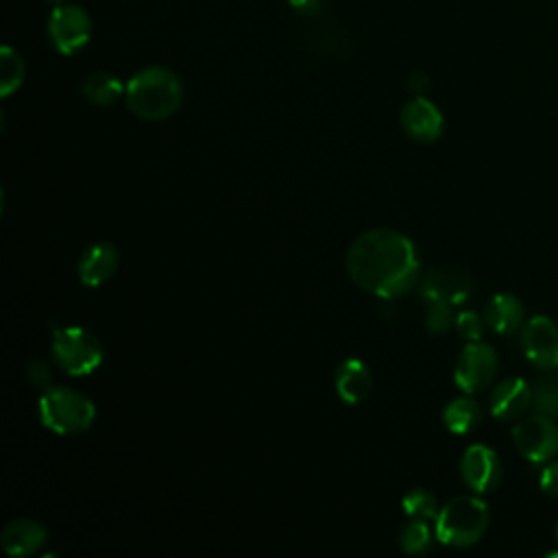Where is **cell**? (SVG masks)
<instances>
[{
	"instance_id": "1",
	"label": "cell",
	"mask_w": 558,
	"mask_h": 558,
	"mask_svg": "<svg viewBox=\"0 0 558 558\" xmlns=\"http://www.w3.org/2000/svg\"><path fill=\"white\" fill-rule=\"evenodd\" d=\"M347 272L366 292L392 299L416 286L421 262L408 235L395 229H371L351 244Z\"/></svg>"
},
{
	"instance_id": "2",
	"label": "cell",
	"mask_w": 558,
	"mask_h": 558,
	"mask_svg": "<svg viewBox=\"0 0 558 558\" xmlns=\"http://www.w3.org/2000/svg\"><path fill=\"white\" fill-rule=\"evenodd\" d=\"M126 107L142 120H166L179 111L183 87L168 68H144L124 87Z\"/></svg>"
},
{
	"instance_id": "3",
	"label": "cell",
	"mask_w": 558,
	"mask_h": 558,
	"mask_svg": "<svg viewBox=\"0 0 558 558\" xmlns=\"http://www.w3.org/2000/svg\"><path fill=\"white\" fill-rule=\"evenodd\" d=\"M488 527V508L480 497L462 495L447 501L436 514V538L449 547L475 545Z\"/></svg>"
},
{
	"instance_id": "4",
	"label": "cell",
	"mask_w": 558,
	"mask_h": 558,
	"mask_svg": "<svg viewBox=\"0 0 558 558\" xmlns=\"http://www.w3.org/2000/svg\"><path fill=\"white\" fill-rule=\"evenodd\" d=\"M39 418L54 434H81L94 423L96 408L78 390L48 386L39 397Z\"/></svg>"
},
{
	"instance_id": "5",
	"label": "cell",
	"mask_w": 558,
	"mask_h": 558,
	"mask_svg": "<svg viewBox=\"0 0 558 558\" xmlns=\"http://www.w3.org/2000/svg\"><path fill=\"white\" fill-rule=\"evenodd\" d=\"M52 357L68 375L83 377L94 373L102 364V344L85 327H54L52 331Z\"/></svg>"
},
{
	"instance_id": "6",
	"label": "cell",
	"mask_w": 558,
	"mask_h": 558,
	"mask_svg": "<svg viewBox=\"0 0 558 558\" xmlns=\"http://www.w3.org/2000/svg\"><path fill=\"white\" fill-rule=\"evenodd\" d=\"M512 440L525 460L541 464L558 453V425L547 414H534L514 425Z\"/></svg>"
},
{
	"instance_id": "7",
	"label": "cell",
	"mask_w": 558,
	"mask_h": 558,
	"mask_svg": "<svg viewBox=\"0 0 558 558\" xmlns=\"http://www.w3.org/2000/svg\"><path fill=\"white\" fill-rule=\"evenodd\" d=\"M92 35V20L78 4H63L52 9L48 17V37L61 54L78 52Z\"/></svg>"
},
{
	"instance_id": "8",
	"label": "cell",
	"mask_w": 558,
	"mask_h": 558,
	"mask_svg": "<svg viewBox=\"0 0 558 558\" xmlns=\"http://www.w3.org/2000/svg\"><path fill=\"white\" fill-rule=\"evenodd\" d=\"M497 364L499 360L490 344H484L480 340L469 342L456 362V386L464 392H477L486 388L497 375Z\"/></svg>"
},
{
	"instance_id": "9",
	"label": "cell",
	"mask_w": 558,
	"mask_h": 558,
	"mask_svg": "<svg viewBox=\"0 0 558 558\" xmlns=\"http://www.w3.org/2000/svg\"><path fill=\"white\" fill-rule=\"evenodd\" d=\"M521 347L525 357L538 368L558 366V325L547 316H534L523 325Z\"/></svg>"
},
{
	"instance_id": "10",
	"label": "cell",
	"mask_w": 558,
	"mask_h": 558,
	"mask_svg": "<svg viewBox=\"0 0 558 558\" xmlns=\"http://www.w3.org/2000/svg\"><path fill=\"white\" fill-rule=\"evenodd\" d=\"M460 473L471 490L490 493L501 482V462L490 447L471 445L462 456Z\"/></svg>"
},
{
	"instance_id": "11",
	"label": "cell",
	"mask_w": 558,
	"mask_h": 558,
	"mask_svg": "<svg viewBox=\"0 0 558 558\" xmlns=\"http://www.w3.org/2000/svg\"><path fill=\"white\" fill-rule=\"evenodd\" d=\"M421 296L425 301L460 305L471 296V279L458 268L429 270L421 281Z\"/></svg>"
},
{
	"instance_id": "12",
	"label": "cell",
	"mask_w": 558,
	"mask_h": 558,
	"mask_svg": "<svg viewBox=\"0 0 558 558\" xmlns=\"http://www.w3.org/2000/svg\"><path fill=\"white\" fill-rule=\"evenodd\" d=\"M401 126L410 137L427 144L440 137L445 120L440 109L432 100L416 96L401 109Z\"/></svg>"
},
{
	"instance_id": "13",
	"label": "cell",
	"mask_w": 558,
	"mask_h": 558,
	"mask_svg": "<svg viewBox=\"0 0 558 558\" xmlns=\"http://www.w3.org/2000/svg\"><path fill=\"white\" fill-rule=\"evenodd\" d=\"M532 405V388L523 377H508L490 392V414L501 421L519 418Z\"/></svg>"
},
{
	"instance_id": "14",
	"label": "cell",
	"mask_w": 558,
	"mask_h": 558,
	"mask_svg": "<svg viewBox=\"0 0 558 558\" xmlns=\"http://www.w3.org/2000/svg\"><path fill=\"white\" fill-rule=\"evenodd\" d=\"M118 268V248L111 242L92 244L78 259V277L83 286L96 288L111 279Z\"/></svg>"
},
{
	"instance_id": "15",
	"label": "cell",
	"mask_w": 558,
	"mask_h": 558,
	"mask_svg": "<svg viewBox=\"0 0 558 558\" xmlns=\"http://www.w3.org/2000/svg\"><path fill=\"white\" fill-rule=\"evenodd\" d=\"M2 549L9 556H31L46 543V527L33 519H15L0 534Z\"/></svg>"
},
{
	"instance_id": "16",
	"label": "cell",
	"mask_w": 558,
	"mask_h": 558,
	"mask_svg": "<svg viewBox=\"0 0 558 558\" xmlns=\"http://www.w3.org/2000/svg\"><path fill=\"white\" fill-rule=\"evenodd\" d=\"M523 303L508 292L490 296V301L484 305V320L499 336L519 331L523 325Z\"/></svg>"
},
{
	"instance_id": "17",
	"label": "cell",
	"mask_w": 558,
	"mask_h": 558,
	"mask_svg": "<svg viewBox=\"0 0 558 558\" xmlns=\"http://www.w3.org/2000/svg\"><path fill=\"white\" fill-rule=\"evenodd\" d=\"M373 388V377L368 366L357 360V357H349L338 366L336 373V390L340 395V399L344 403H360L368 397Z\"/></svg>"
},
{
	"instance_id": "18",
	"label": "cell",
	"mask_w": 558,
	"mask_h": 558,
	"mask_svg": "<svg viewBox=\"0 0 558 558\" xmlns=\"http://www.w3.org/2000/svg\"><path fill=\"white\" fill-rule=\"evenodd\" d=\"M442 421L449 432L453 434H469L473 432L482 421V408L466 397L453 399L442 410Z\"/></svg>"
},
{
	"instance_id": "19",
	"label": "cell",
	"mask_w": 558,
	"mask_h": 558,
	"mask_svg": "<svg viewBox=\"0 0 558 558\" xmlns=\"http://www.w3.org/2000/svg\"><path fill=\"white\" fill-rule=\"evenodd\" d=\"M81 92H83V96H85L89 102H94V105H98V107H107V105L116 102V100L122 96L124 87H122V83H120L113 74L96 72V74H89V76L83 81Z\"/></svg>"
},
{
	"instance_id": "20",
	"label": "cell",
	"mask_w": 558,
	"mask_h": 558,
	"mask_svg": "<svg viewBox=\"0 0 558 558\" xmlns=\"http://www.w3.org/2000/svg\"><path fill=\"white\" fill-rule=\"evenodd\" d=\"M24 81V61L22 57L9 48L2 46L0 50V96L13 94Z\"/></svg>"
},
{
	"instance_id": "21",
	"label": "cell",
	"mask_w": 558,
	"mask_h": 558,
	"mask_svg": "<svg viewBox=\"0 0 558 558\" xmlns=\"http://www.w3.org/2000/svg\"><path fill=\"white\" fill-rule=\"evenodd\" d=\"M532 403L538 414L558 418V377L545 375L532 388Z\"/></svg>"
},
{
	"instance_id": "22",
	"label": "cell",
	"mask_w": 558,
	"mask_h": 558,
	"mask_svg": "<svg viewBox=\"0 0 558 558\" xmlns=\"http://www.w3.org/2000/svg\"><path fill=\"white\" fill-rule=\"evenodd\" d=\"M401 506L410 519H418V521H429V519H436V514H438L436 497L423 488H414V490L405 493Z\"/></svg>"
},
{
	"instance_id": "23",
	"label": "cell",
	"mask_w": 558,
	"mask_h": 558,
	"mask_svg": "<svg viewBox=\"0 0 558 558\" xmlns=\"http://www.w3.org/2000/svg\"><path fill=\"white\" fill-rule=\"evenodd\" d=\"M399 545L408 554H425L432 547V532L427 521L412 519L399 534Z\"/></svg>"
},
{
	"instance_id": "24",
	"label": "cell",
	"mask_w": 558,
	"mask_h": 558,
	"mask_svg": "<svg viewBox=\"0 0 558 558\" xmlns=\"http://www.w3.org/2000/svg\"><path fill=\"white\" fill-rule=\"evenodd\" d=\"M427 316H425V327L429 333H447L456 325V316L451 312L449 303L440 301H427Z\"/></svg>"
},
{
	"instance_id": "25",
	"label": "cell",
	"mask_w": 558,
	"mask_h": 558,
	"mask_svg": "<svg viewBox=\"0 0 558 558\" xmlns=\"http://www.w3.org/2000/svg\"><path fill=\"white\" fill-rule=\"evenodd\" d=\"M482 327L484 325H482V320L475 312H460L456 316V329L469 342H475V340L482 338Z\"/></svg>"
},
{
	"instance_id": "26",
	"label": "cell",
	"mask_w": 558,
	"mask_h": 558,
	"mask_svg": "<svg viewBox=\"0 0 558 558\" xmlns=\"http://www.w3.org/2000/svg\"><path fill=\"white\" fill-rule=\"evenodd\" d=\"M26 379L31 386H37V388H48L50 381H52V371H50V364L44 362V360H31L28 366H26Z\"/></svg>"
},
{
	"instance_id": "27",
	"label": "cell",
	"mask_w": 558,
	"mask_h": 558,
	"mask_svg": "<svg viewBox=\"0 0 558 558\" xmlns=\"http://www.w3.org/2000/svg\"><path fill=\"white\" fill-rule=\"evenodd\" d=\"M538 484L545 495L558 497V462H549L547 466H543Z\"/></svg>"
},
{
	"instance_id": "28",
	"label": "cell",
	"mask_w": 558,
	"mask_h": 558,
	"mask_svg": "<svg viewBox=\"0 0 558 558\" xmlns=\"http://www.w3.org/2000/svg\"><path fill=\"white\" fill-rule=\"evenodd\" d=\"M290 7L301 15H314L320 11L323 0H288Z\"/></svg>"
},
{
	"instance_id": "29",
	"label": "cell",
	"mask_w": 558,
	"mask_h": 558,
	"mask_svg": "<svg viewBox=\"0 0 558 558\" xmlns=\"http://www.w3.org/2000/svg\"><path fill=\"white\" fill-rule=\"evenodd\" d=\"M410 89L414 92V94H423L425 89H427V85H429V78H427V74H423V72H414L412 76H410Z\"/></svg>"
},
{
	"instance_id": "30",
	"label": "cell",
	"mask_w": 558,
	"mask_h": 558,
	"mask_svg": "<svg viewBox=\"0 0 558 558\" xmlns=\"http://www.w3.org/2000/svg\"><path fill=\"white\" fill-rule=\"evenodd\" d=\"M556 536H558V525H556Z\"/></svg>"
}]
</instances>
